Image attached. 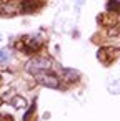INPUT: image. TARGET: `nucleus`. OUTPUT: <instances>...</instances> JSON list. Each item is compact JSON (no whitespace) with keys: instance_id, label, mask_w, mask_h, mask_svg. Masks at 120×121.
Instances as JSON below:
<instances>
[{"instance_id":"nucleus-7","label":"nucleus","mask_w":120,"mask_h":121,"mask_svg":"<svg viewBox=\"0 0 120 121\" xmlns=\"http://www.w3.org/2000/svg\"><path fill=\"white\" fill-rule=\"evenodd\" d=\"M20 10L14 9L12 5H0V17H15Z\"/></svg>"},{"instance_id":"nucleus-13","label":"nucleus","mask_w":120,"mask_h":121,"mask_svg":"<svg viewBox=\"0 0 120 121\" xmlns=\"http://www.w3.org/2000/svg\"><path fill=\"white\" fill-rule=\"evenodd\" d=\"M2 119H4V121H12V118H9V116H4Z\"/></svg>"},{"instance_id":"nucleus-4","label":"nucleus","mask_w":120,"mask_h":121,"mask_svg":"<svg viewBox=\"0 0 120 121\" xmlns=\"http://www.w3.org/2000/svg\"><path fill=\"white\" fill-rule=\"evenodd\" d=\"M117 55H118V50H117L115 47H102V48L97 52L98 61L103 63V65H107V66L113 63V60L117 58Z\"/></svg>"},{"instance_id":"nucleus-14","label":"nucleus","mask_w":120,"mask_h":121,"mask_svg":"<svg viewBox=\"0 0 120 121\" xmlns=\"http://www.w3.org/2000/svg\"><path fill=\"white\" fill-rule=\"evenodd\" d=\"M2 2H5V4H12V2H15V0H2Z\"/></svg>"},{"instance_id":"nucleus-15","label":"nucleus","mask_w":120,"mask_h":121,"mask_svg":"<svg viewBox=\"0 0 120 121\" xmlns=\"http://www.w3.org/2000/svg\"><path fill=\"white\" fill-rule=\"evenodd\" d=\"M0 85H2V76H0Z\"/></svg>"},{"instance_id":"nucleus-12","label":"nucleus","mask_w":120,"mask_h":121,"mask_svg":"<svg viewBox=\"0 0 120 121\" xmlns=\"http://www.w3.org/2000/svg\"><path fill=\"white\" fill-rule=\"evenodd\" d=\"M35 108H37V104H35V101L30 104V108L27 109V113H25V116H24V121H29L30 119V116L34 114V111H35Z\"/></svg>"},{"instance_id":"nucleus-8","label":"nucleus","mask_w":120,"mask_h":121,"mask_svg":"<svg viewBox=\"0 0 120 121\" xmlns=\"http://www.w3.org/2000/svg\"><path fill=\"white\" fill-rule=\"evenodd\" d=\"M107 12L112 15H120V0H108L107 2Z\"/></svg>"},{"instance_id":"nucleus-10","label":"nucleus","mask_w":120,"mask_h":121,"mask_svg":"<svg viewBox=\"0 0 120 121\" xmlns=\"http://www.w3.org/2000/svg\"><path fill=\"white\" fill-rule=\"evenodd\" d=\"M10 103H12V106H14L15 109H22V108L27 106V99H25L24 96H14V98L10 99Z\"/></svg>"},{"instance_id":"nucleus-3","label":"nucleus","mask_w":120,"mask_h":121,"mask_svg":"<svg viewBox=\"0 0 120 121\" xmlns=\"http://www.w3.org/2000/svg\"><path fill=\"white\" fill-rule=\"evenodd\" d=\"M35 80H37L40 85L47 86V88H53V90H60V88H62L60 76H57V75H53V73H50V71H43V73L37 75Z\"/></svg>"},{"instance_id":"nucleus-11","label":"nucleus","mask_w":120,"mask_h":121,"mask_svg":"<svg viewBox=\"0 0 120 121\" xmlns=\"http://www.w3.org/2000/svg\"><path fill=\"white\" fill-rule=\"evenodd\" d=\"M10 56H12L10 48H2L0 50V63H7L10 60Z\"/></svg>"},{"instance_id":"nucleus-2","label":"nucleus","mask_w":120,"mask_h":121,"mask_svg":"<svg viewBox=\"0 0 120 121\" xmlns=\"http://www.w3.org/2000/svg\"><path fill=\"white\" fill-rule=\"evenodd\" d=\"M52 68V60L50 58H43V56H38V58H32L27 65H25V70L35 78L37 75L43 73V71H50Z\"/></svg>"},{"instance_id":"nucleus-6","label":"nucleus","mask_w":120,"mask_h":121,"mask_svg":"<svg viewBox=\"0 0 120 121\" xmlns=\"http://www.w3.org/2000/svg\"><path fill=\"white\" fill-rule=\"evenodd\" d=\"M60 78L65 83H75L80 78V73L77 70H73V68H62L60 70Z\"/></svg>"},{"instance_id":"nucleus-16","label":"nucleus","mask_w":120,"mask_h":121,"mask_svg":"<svg viewBox=\"0 0 120 121\" xmlns=\"http://www.w3.org/2000/svg\"><path fill=\"white\" fill-rule=\"evenodd\" d=\"M0 104H2V98H0Z\"/></svg>"},{"instance_id":"nucleus-1","label":"nucleus","mask_w":120,"mask_h":121,"mask_svg":"<svg viewBox=\"0 0 120 121\" xmlns=\"http://www.w3.org/2000/svg\"><path fill=\"white\" fill-rule=\"evenodd\" d=\"M15 48L25 55H34L42 48V40L35 35H24L15 42Z\"/></svg>"},{"instance_id":"nucleus-5","label":"nucleus","mask_w":120,"mask_h":121,"mask_svg":"<svg viewBox=\"0 0 120 121\" xmlns=\"http://www.w3.org/2000/svg\"><path fill=\"white\" fill-rule=\"evenodd\" d=\"M40 7H42L40 0H22L19 5V10H20V13H34Z\"/></svg>"},{"instance_id":"nucleus-9","label":"nucleus","mask_w":120,"mask_h":121,"mask_svg":"<svg viewBox=\"0 0 120 121\" xmlns=\"http://www.w3.org/2000/svg\"><path fill=\"white\" fill-rule=\"evenodd\" d=\"M108 91L110 93H113V95H118L120 93V76H117V78H112L110 81H108Z\"/></svg>"}]
</instances>
